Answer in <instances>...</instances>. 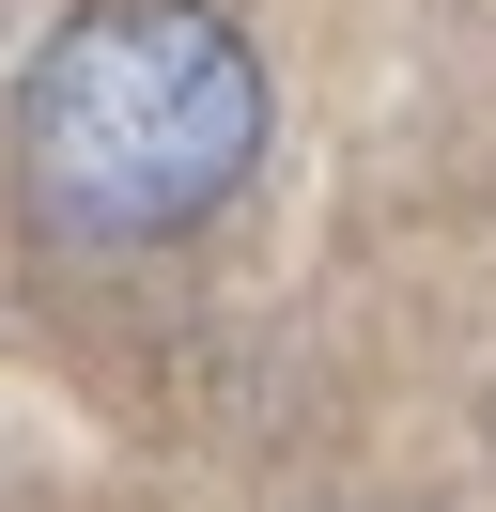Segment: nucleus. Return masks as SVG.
Returning <instances> with one entry per match:
<instances>
[{"instance_id":"obj_1","label":"nucleus","mask_w":496,"mask_h":512,"mask_svg":"<svg viewBox=\"0 0 496 512\" xmlns=\"http://www.w3.org/2000/svg\"><path fill=\"white\" fill-rule=\"evenodd\" d=\"M264 156V47L217 0H78L16 78V202L62 249H171Z\"/></svg>"}]
</instances>
